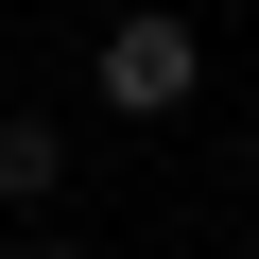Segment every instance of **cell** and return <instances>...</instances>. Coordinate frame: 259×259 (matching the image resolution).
Returning <instances> with one entry per match:
<instances>
[{"label":"cell","mask_w":259,"mask_h":259,"mask_svg":"<svg viewBox=\"0 0 259 259\" xmlns=\"http://www.w3.org/2000/svg\"><path fill=\"white\" fill-rule=\"evenodd\" d=\"M87 104L139 121V139H156V121H190V104H207V35L156 18V0H139V18H104V35H87Z\"/></svg>","instance_id":"obj_1"},{"label":"cell","mask_w":259,"mask_h":259,"mask_svg":"<svg viewBox=\"0 0 259 259\" xmlns=\"http://www.w3.org/2000/svg\"><path fill=\"white\" fill-rule=\"evenodd\" d=\"M52 190H69V139H52V121H35V104H0V207H18V225H35Z\"/></svg>","instance_id":"obj_2"},{"label":"cell","mask_w":259,"mask_h":259,"mask_svg":"<svg viewBox=\"0 0 259 259\" xmlns=\"http://www.w3.org/2000/svg\"><path fill=\"white\" fill-rule=\"evenodd\" d=\"M0 259H87V242H69V225H52V207H35V225H18V242H0Z\"/></svg>","instance_id":"obj_3"},{"label":"cell","mask_w":259,"mask_h":259,"mask_svg":"<svg viewBox=\"0 0 259 259\" xmlns=\"http://www.w3.org/2000/svg\"><path fill=\"white\" fill-rule=\"evenodd\" d=\"M242 173H259V139H242Z\"/></svg>","instance_id":"obj_4"}]
</instances>
